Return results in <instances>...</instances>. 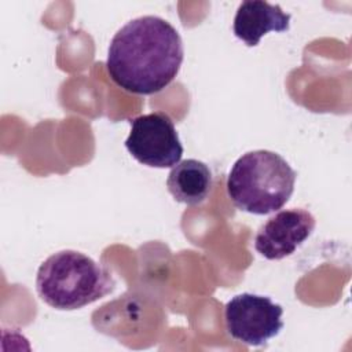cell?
I'll return each instance as SVG.
<instances>
[{"label": "cell", "mask_w": 352, "mask_h": 352, "mask_svg": "<svg viewBox=\"0 0 352 352\" xmlns=\"http://www.w3.org/2000/svg\"><path fill=\"white\" fill-rule=\"evenodd\" d=\"M183 58V41L176 28L164 18L143 15L126 22L113 36L106 67L122 89L153 95L175 80Z\"/></svg>", "instance_id": "1"}, {"label": "cell", "mask_w": 352, "mask_h": 352, "mask_svg": "<svg viewBox=\"0 0 352 352\" xmlns=\"http://www.w3.org/2000/svg\"><path fill=\"white\" fill-rule=\"evenodd\" d=\"M116 287L110 271L77 250H60L41 263L36 276L40 298L60 311L92 304Z\"/></svg>", "instance_id": "2"}, {"label": "cell", "mask_w": 352, "mask_h": 352, "mask_svg": "<svg viewBox=\"0 0 352 352\" xmlns=\"http://www.w3.org/2000/svg\"><path fill=\"white\" fill-rule=\"evenodd\" d=\"M296 176V170L278 153L253 150L241 155L230 169L227 194L239 210L270 214L289 202Z\"/></svg>", "instance_id": "3"}, {"label": "cell", "mask_w": 352, "mask_h": 352, "mask_svg": "<svg viewBox=\"0 0 352 352\" xmlns=\"http://www.w3.org/2000/svg\"><path fill=\"white\" fill-rule=\"evenodd\" d=\"M125 147L136 161L151 168L175 166L183 155L175 124L168 114L161 111L131 120Z\"/></svg>", "instance_id": "4"}, {"label": "cell", "mask_w": 352, "mask_h": 352, "mask_svg": "<svg viewBox=\"0 0 352 352\" xmlns=\"http://www.w3.org/2000/svg\"><path fill=\"white\" fill-rule=\"evenodd\" d=\"M283 308L267 296L242 293L234 296L224 308L230 336L246 345L260 346L283 329Z\"/></svg>", "instance_id": "5"}, {"label": "cell", "mask_w": 352, "mask_h": 352, "mask_svg": "<svg viewBox=\"0 0 352 352\" xmlns=\"http://www.w3.org/2000/svg\"><path fill=\"white\" fill-rule=\"evenodd\" d=\"M316 220L302 208H292L270 217L254 236V249L267 260L293 254L314 232Z\"/></svg>", "instance_id": "6"}, {"label": "cell", "mask_w": 352, "mask_h": 352, "mask_svg": "<svg viewBox=\"0 0 352 352\" xmlns=\"http://www.w3.org/2000/svg\"><path fill=\"white\" fill-rule=\"evenodd\" d=\"M292 15L278 4L261 0H246L238 6L234 18V34L248 47H256L268 32H286Z\"/></svg>", "instance_id": "7"}, {"label": "cell", "mask_w": 352, "mask_h": 352, "mask_svg": "<svg viewBox=\"0 0 352 352\" xmlns=\"http://www.w3.org/2000/svg\"><path fill=\"white\" fill-rule=\"evenodd\" d=\"M166 187L175 201L186 205H199L208 198L213 187L212 170L199 160L180 161L172 166Z\"/></svg>", "instance_id": "8"}]
</instances>
